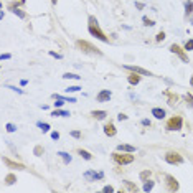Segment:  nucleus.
I'll use <instances>...</instances> for the list:
<instances>
[{
  "instance_id": "obj_25",
  "label": "nucleus",
  "mask_w": 193,
  "mask_h": 193,
  "mask_svg": "<svg viewBox=\"0 0 193 193\" xmlns=\"http://www.w3.org/2000/svg\"><path fill=\"white\" fill-rule=\"evenodd\" d=\"M38 127H40L43 132H48V131H50V124H43V122H38Z\"/></svg>"
},
{
  "instance_id": "obj_40",
  "label": "nucleus",
  "mask_w": 193,
  "mask_h": 193,
  "mask_svg": "<svg viewBox=\"0 0 193 193\" xmlns=\"http://www.w3.org/2000/svg\"><path fill=\"white\" fill-rule=\"evenodd\" d=\"M125 119H127V115H125L124 112H120L119 114V120H125Z\"/></svg>"
},
{
  "instance_id": "obj_5",
  "label": "nucleus",
  "mask_w": 193,
  "mask_h": 193,
  "mask_svg": "<svg viewBox=\"0 0 193 193\" xmlns=\"http://www.w3.org/2000/svg\"><path fill=\"white\" fill-rule=\"evenodd\" d=\"M170 51L172 53H175L177 56H180V60L183 63H188L190 60H188V56H187V53H185V48H182L180 45H177V43H173V45L170 46Z\"/></svg>"
},
{
  "instance_id": "obj_12",
  "label": "nucleus",
  "mask_w": 193,
  "mask_h": 193,
  "mask_svg": "<svg viewBox=\"0 0 193 193\" xmlns=\"http://www.w3.org/2000/svg\"><path fill=\"white\" fill-rule=\"evenodd\" d=\"M193 13V0H187L185 2V15L190 17Z\"/></svg>"
},
{
  "instance_id": "obj_10",
  "label": "nucleus",
  "mask_w": 193,
  "mask_h": 193,
  "mask_svg": "<svg viewBox=\"0 0 193 193\" xmlns=\"http://www.w3.org/2000/svg\"><path fill=\"white\" fill-rule=\"evenodd\" d=\"M129 83H131L132 86H136L141 83V74L136 73V71H132V74H129Z\"/></svg>"
},
{
  "instance_id": "obj_3",
  "label": "nucleus",
  "mask_w": 193,
  "mask_h": 193,
  "mask_svg": "<svg viewBox=\"0 0 193 193\" xmlns=\"http://www.w3.org/2000/svg\"><path fill=\"white\" fill-rule=\"evenodd\" d=\"M183 125V119L180 117V115H173V117H170L167 120V129L168 131H180Z\"/></svg>"
},
{
  "instance_id": "obj_47",
  "label": "nucleus",
  "mask_w": 193,
  "mask_h": 193,
  "mask_svg": "<svg viewBox=\"0 0 193 193\" xmlns=\"http://www.w3.org/2000/svg\"><path fill=\"white\" fill-rule=\"evenodd\" d=\"M51 3H58V0H51Z\"/></svg>"
},
{
  "instance_id": "obj_21",
  "label": "nucleus",
  "mask_w": 193,
  "mask_h": 193,
  "mask_svg": "<svg viewBox=\"0 0 193 193\" xmlns=\"http://www.w3.org/2000/svg\"><path fill=\"white\" fill-rule=\"evenodd\" d=\"M8 10H10V12H13V13H15V15L18 17V18H25L27 15H25V12H23V10H20V8H8Z\"/></svg>"
},
{
  "instance_id": "obj_13",
  "label": "nucleus",
  "mask_w": 193,
  "mask_h": 193,
  "mask_svg": "<svg viewBox=\"0 0 193 193\" xmlns=\"http://www.w3.org/2000/svg\"><path fill=\"white\" fill-rule=\"evenodd\" d=\"M152 114L155 115L157 119H163V117H165V111L160 109V107H153L152 109Z\"/></svg>"
},
{
  "instance_id": "obj_6",
  "label": "nucleus",
  "mask_w": 193,
  "mask_h": 193,
  "mask_svg": "<svg viewBox=\"0 0 193 193\" xmlns=\"http://www.w3.org/2000/svg\"><path fill=\"white\" fill-rule=\"evenodd\" d=\"M89 33H91V35H93V36L99 38V40L106 41V43L109 41V38L104 35V31H103V30H99V28H98V25H89Z\"/></svg>"
},
{
  "instance_id": "obj_17",
  "label": "nucleus",
  "mask_w": 193,
  "mask_h": 193,
  "mask_svg": "<svg viewBox=\"0 0 193 193\" xmlns=\"http://www.w3.org/2000/svg\"><path fill=\"white\" fill-rule=\"evenodd\" d=\"M51 115H55V117H60V115H63V117H69V112L68 111H61V109H58V111H53Z\"/></svg>"
},
{
  "instance_id": "obj_34",
  "label": "nucleus",
  "mask_w": 193,
  "mask_h": 193,
  "mask_svg": "<svg viewBox=\"0 0 193 193\" xmlns=\"http://www.w3.org/2000/svg\"><path fill=\"white\" fill-rule=\"evenodd\" d=\"M43 153V147H35V155H41Z\"/></svg>"
},
{
  "instance_id": "obj_44",
  "label": "nucleus",
  "mask_w": 193,
  "mask_h": 193,
  "mask_svg": "<svg viewBox=\"0 0 193 193\" xmlns=\"http://www.w3.org/2000/svg\"><path fill=\"white\" fill-rule=\"evenodd\" d=\"M136 7L139 8V10H142V8H144V3H141V2H136Z\"/></svg>"
},
{
  "instance_id": "obj_33",
  "label": "nucleus",
  "mask_w": 193,
  "mask_h": 193,
  "mask_svg": "<svg viewBox=\"0 0 193 193\" xmlns=\"http://www.w3.org/2000/svg\"><path fill=\"white\" fill-rule=\"evenodd\" d=\"M163 38H165V31H160V33L157 35V41H162Z\"/></svg>"
},
{
  "instance_id": "obj_8",
  "label": "nucleus",
  "mask_w": 193,
  "mask_h": 193,
  "mask_svg": "<svg viewBox=\"0 0 193 193\" xmlns=\"http://www.w3.org/2000/svg\"><path fill=\"white\" fill-rule=\"evenodd\" d=\"M165 182H167V187H168V190H172V191H177L178 188H180V185H178V182L173 178L172 175H167L165 177Z\"/></svg>"
},
{
  "instance_id": "obj_7",
  "label": "nucleus",
  "mask_w": 193,
  "mask_h": 193,
  "mask_svg": "<svg viewBox=\"0 0 193 193\" xmlns=\"http://www.w3.org/2000/svg\"><path fill=\"white\" fill-rule=\"evenodd\" d=\"M124 68L125 69H129V71H136V73H139V74H144V76H153L150 71H147V69H144V68H141V66H131V65H124Z\"/></svg>"
},
{
  "instance_id": "obj_27",
  "label": "nucleus",
  "mask_w": 193,
  "mask_h": 193,
  "mask_svg": "<svg viewBox=\"0 0 193 193\" xmlns=\"http://www.w3.org/2000/svg\"><path fill=\"white\" fill-rule=\"evenodd\" d=\"M125 188H127V190H132V191H137V187L132 185L131 182H125Z\"/></svg>"
},
{
  "instance_id": "obj_11",
  "label": "nucleus",
  "mask_w": 193,
  "mask_h": 193,
  "mask_svg": "<svg viewBox=\"0 0 193 193\" xmlns=\"http://www.w3.org/2000/svg\"><path fill=\"white\" fill-rule=\"evenodd\" d=\"M115 132H117V131H115L114 124H107V125L104 127V134H106L107 137H114V136H115Z\"/></svg>"
},
{
  "instance_id": "obj_4",
  "label": "nucleus",
  "mask_w": 193,
  "mask_h": 193,
  "mask_svg": "<svg viewBox=\"0 0 193 193\" xmlns=\"http://www.w3.org/2000/svg\"><path fill=\"white\" fill-rule=\"evenodd\" d=\"M165 160H167V163L178 165V163H183V157L178 152H167L165 153Z\"/></svg>"
},
{
  "instance_id": "obj_26",
  "label": "nucleus",
  "mask_w": 193,
  "mask_h": 193,
  "mask_svg": "<svg viewBox=\"0 0 193 193\" xmlns=\"http://www.w3.org/2000/svg\"><path fill=\"white\" fill-rule=\"evenodd\" d=\"M150 173H152L150 170H144V172L141 173V178H142V180H147V178L150 177Z\"/></svg>"
},
{
  "instance_id": "obj_48",
  "label": "nucleus",
  "mask_w": 193,
  "mask_h": 193,
  "mask_svg": "<svg viewBox=\"0 0 193 193\" xmlns=\"http://www.w3.org/2000/svg\"><path fill=\"white\" fill-rule=\"evenodd\" d=\"M0 7H2V3H0Z\"/></svg>"
},
{
  "instance_id": "obj_19",
  "label": "nucleus",
  "mask_w": 193,
  "mask_h": 193,
  "mask_svg": "<svg viewBox=\"0 0 193 193\" xmlns=\"http://www.w3.org/2000/svg\"><path fill=\"white\" fill-rule=\"evenodd\" d=\"M15 182H17V177L13 175V173H8V175L5 177V183H7V185H13Z\"/></svg>"
},
{
  "instance_id": "obj_29",
  "label": "nucleus",
  "mask_w": 193,
  "mask_h": 193,
  "mask_svg": "<svg viewBox=\"0 0 193 193\" xmlns=\"http://www.w3.org/2000/svg\"><path fill=\"white\" fill-rule=\"evenodd\" d=\"M23 3H25V0H18V2H15V3H13V5H10L8 8H18V7H22Z\"/></svg>"
},
{
  "instance_id": "obj_22",
  "label": "nucleus",
  "mask_w": 193,
  "mask_h": 193,
  "mask_svg": "<svg viewBox=\"0 0 193 193\" xmlns=\"http://www.w3.org/2000/svg\"><path fill=\"white\" fill-rule=\"evenodd\" d=\"M153 188V180H145V185H144V191H150Z\"/></svg>"
},
{
  "instance_id": "obj_14",
  "label": "nucleus",
  "mask_w": 193,
  "mask_h": 193,
  "mask_svg": "<svg viewBox=\"0 0 193 193\" xmlns=\"http://www.w3.org/2000/svg\"><path fill=\"white\" fill-rule=\"evenodd\" d=\"M3 162H5V165H8V167H12V168H20V170H22V168H25V167H23L22 165V163H15V162H12L10 160V158H3Z\"/></svg>"
},
{
  "instance_id": "obj_20",
  "label": "nucleus",
  "mask_w": 193,
  "mask_h": 193,
  "mask_svg": "<svg viewBox=\"0 0 193 193\" xmlns=\"http://www.w3.org/2000/svg\"><path fill=\"white\" fill-rule=\"evenodd\" d=\"M84 177L88 178L89 182H96V180H98V173H94V172H86Z\"/></svg>"
},
{
  "instance_id": "obj_41",
  "label": "nucleus",
  "mask_w": 193,
  "mask_h": 193,
  "mask_svg": "<svg viewBox=\"0 0 193 193\" xmlns=\"http://www.w3.org/2000/svg\"><path fill=\"white\" fill-rule=\"evenodd\" d=\"M185 99H187V101H188V103H190V104L193 103V98H191V94H187V96H185Z\"/></svg>"
},
{
  "instance_id": "obj_35",
  "label": "nucleus",
  "mask_w": 193,
  "mask_h": 193,
  "mask_svg": "<svg viewBox=\"0 0 193 193\" xmlns=\"http://www.w3.org/2000/svg\"><path fill=\"white\" fill-rule=\"evenodd\" d=\"M0 60H10V53H3V55L0 56Z\"/></svg>"
},
{
  "instance_id": "obj_18",
  "label": "nucleus",
  "mask_w": 193,
  "mask_h": 193,
  "mask_svg": "<svg viewBox=\"0 0 193 193\" xmlns=\"http://www.w3.org/2000/svg\"><path fill=\"white\" fill-rule=\"evenodd\" d=\"M78 153H79V155L84 158V160H91V158H93V155H91V153H89L88 150H83V149H79V150H78Z\"/></svg>"
},
{
  "instance_id": "obj_43",
  "label": "nucleus",
  "mask_w": 193,
  "mask_h": 193,
  "mask_svg": "<svg viewBox=\"0 0 193 193\" xmlns=\"http://www.w3.org/2000/svg\"><path fill=\"white\" fill-rule=\"evenodd\" d=\"M71 136H73V137H79L81 134H79L78 131H71Z\"/></svg>"
},
{
  "instance_id": "obj_49",
  "label": "nucleus",
  "mask_w": 193,
  "mask_h": 193,
  "mask_svg": "<svg viewBox=\"0 0 193 193\" xmlns=\"http://www.w3.org/2000/svg\"><path fill=\"white\" fill-rule=\"evenodd\" d=\"M191 23H193V20H191Z\"/></svg>"
},
{
  "instance_id": "obj_36",
  "label": "nucleus",
  "mask_w": 193,
  "mask_h": 193,
  "mask_svg": "<svg viewBox=\"0 0 193 193\" xmlns=\"http://www.w3.org/2000/svg\"><path fill=\"white\" fill-rule=\"evenodd\" d=\"M51 139H53V141H58V139H60V134H58V132H53V134H51Z\"/></svg>"
},
{
  "instance_id": "obj_2",
  "label": "nucleus",
  "mask_w": 193,
  "mask_h": 193,
  "mask_svg": "<svg viewBox=\"0 0 193 193\" xmlns=\"http://www.w3.org/2000/svg\"><path fill=\"white\" fill-rule=\"evenodd\" d=\"M114 158V162H117L119 165H127V163H131L134 162V155H131V152H127V153H114L112 155Z\"/></svg>"
},
{
  "instance_id": "obj_38",
  "label": "nucleus",
  "mask_w": 193,
  "mask_h": 193,
  "mask_svg": "<svg viewBox=\"0 0 193 193\" xmlns=\"http://www.w3.org/2000/svg\"><path fill=\"white\" fill-rule=\"evenodd\" d=\"M96 23H98V22H96V18L94 17H89V25H96Z\"/></svg>"
},
{
  "instance_id": "obj_23",
  "label": "nucleus",
  "mask_w": 193,
  "mask_h": 193,
  "mask_svg": "<svg viewBox=\"0 0 193 193\" xmlns=\"http://www.w3.org/2000/svg\"><path fill=\"white\" fill-rule=\"evenodd\" d=\"M58 155H60V157L63 158V160H65V163H69V162H71V157H69V153H66V152H60Z\"/></svg>"
},
{
  "instance_id": "obj_15",
  "label": "nucleus",
  "mask_w": 193,
  "mask_h": 193,
  "mask_svg": "<svg viewBox=\"0 0 193 193\" xmlns=\"http://www.w3.org/2000/svg\"><path fill=\"white\" fill-rule=\"evenodd\" d=\"M91 115H93L94 119L101 120V119H104L106 115H107V112H106V111H93V112H91Z\"/></svg>"
},
{
  "instance_id": "obj_1",
  "label": "nucleus",
  "mask_w": 193,
  "mask_h": 193,
  "mask_svg": "<svg viewBox=\"0 0 193 193\" xmlns=\"http://www.w3.org/2000/svg\"><path fill=\"white\" fill-rule=\"evenodd\" d=\"M78 48H81V51H84V53H89V55H103L98 48H96L94 45H91V43L88 41H84V40H78Z\"/></svg>"
},
{
  "instance_id": "obj_30",
  "label": "nucleus",
  "mask_w": 193,
  "mask_h": 193,
  "mask_svg": "<svg viewBox=\"0 0 193 193\" xmlns=\"http://www.w3.org/2000/svg\"><path fill=\"white\" fill-rule=\"evenodd\" d=\"M79 89H81L79 86H69V88H66L68 93H76V91H79Z\"/></svg>"
},
{
  "instance_id": "obj_16",
  "label": "nucleus",
  "mask_w": 193,
  "mask_h": 193,
  "mask_svg": "<svg viewBox=\"0 0 193 193\" xmlns=\"http://www.w3.org/2000/svg\"><path fill=\"white\" fill-rule=\"evenodd\" d=\"M119 150H122V152H136V147H132V145H129V144H120V145L117 147Z\"/></svg>"
},
{
  "instance_id": "obj_24",
  "label": "nucleus",
  "mask_w": 193,
  "mask_h": 193,
  "mask_svg": "<svg viewBox=\"0 0 193 193\" xmlns=\"http://www.w3.org/2000/svg\"><path fill=\"white\" fill-rule=\"evenodd\" d=\"M63 78H65V79H79L81 76L74 74V73H65V74H63Z\"/></svg>"
},
{
  "instance_id": "obj_9",
  "label": "nucleus",
  "mask_w": 193,
  "mask_h": 193,
  "mask_svg": "<svg viewBox=\"0 0 193 193\" xmlns=\"http://www.w3.org/2000/svg\"><path fill=\"white\" fill-rule=\"evenodd\" d=\"M111 96H112V93H111L109 89H104V91H101V93L96 96V99H98L99 103H107V101L111 99Z\"/></svg>"
},
{
  "instance_id": "obj_32",
  "label": "nucleus",
  "mask_w": 193,
  "mask_h": 193,
  "mask_svg": "<svg viewBox=\"0 0 193 193\" xmlns=\"http://www.w3.org/2000/svg\"><path fill=\"white\" fill-rule=\"evenodd\" d=\"M7 131L8 132H15L17 129H15V125H13V124H7Z\"/></svg>"
},
{
  "instance_id": "obj_46",
  "label": "nucleus",
  "mask_w": 193,
  "mask_h": 193,
  "mask_svg": "<svg viewBox=\"0 0 193 193\" xmlns=\"http://www.w3.org/2000/svg\"><path fill=\"white\" fill-rule=\"evenodd\" d=\"M190 84L193 86V76H191V78H190Z\"/></svg>"
},
{
  "instance_id": "obj_42",
  "label": "nucleus",
  "mask_w": 193,
  "mask_h": 193,
  "mask_svg": "<svg viewBox=\"0 0 193 193\" xmlns=\"http://www.w3.org/2000/svg\"><path fill=\"white\" fill-rule=\"evenodd\" d=\"M8 89H13V91H17V93H23L22 89H18V88H15V86H8Z\"/></svg>"
},
{
  "instance_id": "obj_37",
  "label": "nucleus",
  "mask_w": 193,
  "mask_h": 193,
  "mask_svg": "<svg viewBox=\"0 0 193 193\" xmlns=\"http://www.w3.org/2000/svg\"><path fill=\"white\" fill-rule=\"evenodd\" d=\"M50 55H51L53 58H56V60H61V56L58 55V53H55V51H50Z\"/></svg>"
},
{
  "instance_id": "obj_31",
  "label": "nucleus",
  "mask_w": 193,
  "mask_h": 193,
  "mask_svg": "<svg viewBox=\"0 0 193 193\" xmlns=\"http://www.w3.org/2000/svg\"><path fill=\"white\" fill-rule=\"evenodd\" d=\"M185 50H188V51L193 50V40H188V41L185 43Z\"/></svg>"
},
{
  "instance_id": "obj_39",
  "label": "nucleus",
  "mask_w": 193,
  "mask_h": 193,
  "mask_svg": "<svg viewBox=\"0 0 193 193\" xmlns=\"http://www.w3.org/2000/svg\"><path fill=\"white\" fill-rule=\"evenodd\" d=\"M104 191L106 193H111V191H114V188L112 187H104Z\"/></svg>"
},
{
  "instance_id": "obj_28",
  "label": "nucleus",
  "mask_w": 193,
  "mask_h": 193,
  "mask_svg": "<svg viewBox=\"0 0 193 193\" xmlns=\"http://www.w3.org/2000/svg\"><path fill=\"white\" fill-rule=\"evenodd\" d=\"M144 23H145L147 27H153V25H155V22L150 20V18H147V17H144Z\"/></svg>"
},
{
  "instance_id": "obj_45",
  "label": "nucleus",
  "mask_w": 193,
  "mask_h": 193,
  "mask_svg": "<svg viewBox=\"0 0 193 193\" xmlns=\"http://www.w3.org/2000/svg\"><path fill=\"white\" fill-rule=\"evenodd\" d=\"M142 124H144V125H150V120H147V119H144V120H142Z\"/></svg>"
}]
</instances>
